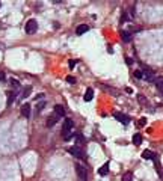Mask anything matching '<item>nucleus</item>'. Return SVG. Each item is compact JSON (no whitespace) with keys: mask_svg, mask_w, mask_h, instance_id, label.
<instances>
[{"mask_svg":"<svg viewBox=\"0 0 163 181\" xmlns=\"http://www.w3.org/2000/svg\"><path fill=\"white\" fill-rule=\"evenodd\" d=\"M134 77H137V79H141V77H144L142 71H134Z\"/></svg>","mask_w":163,"mask_h":181,"instance_id":"23","label":"nucleus"},{"mask_svg":"<svg viewBox=\"0 0 163 181\" xmlns=\"http://www.w3.org/2000/svg\"><path fill=\"white\" fill-rule=\"evenodd\" d=\"M146 124V118H141V121H139V125H145Z\"/></svg>","mask_w":163,"mask_h":181,"instance_id":"26","label":"nucleus"},{"mask_svg":"<svg viewBox=\"0 0 163 181\" xmlns=\"http://www.w3.org/2000/svg\"><path fill=\"white\" fill-rule=\"evenodd\" d=\"M122 181H133V174L131 172H125L122 175Z\"/></svg>","mask_w":163,"mask_h":181,"instance_id":"19","label":"nucleus"},{"mask_svg":"<svg viewBox=\"0 0 163 181\" xmlns=\"http://www.w3.org/2000/svg\"><path fill=\"white\" fill-rule=\"evenodd\" d=\"M74 169H76L79 181H86L88 180V167H85L82 163H76L74 164Z\"/></svg>","mask_w":163,"mask_h":181,"instance_id":"2","label":"nucleus"},{"mask_svg":"<svg viewBox=\"0 0 163 181\" xmlns=\"http://www.w3.org/2000/svg\"><path fill=\"white\" fill-rule=\"evenodd\" d=\"M74 65H76V62H74V60H70V67H71V68H73V67H74Z\"/></svg>","mask_w":163,"mask_h":181,"instance_id":"27","label":"nucleus"},{"mask_svg":"<svg viewBox=\"0 0 163 181\" xmlns=\"http://www.w3.org/2000/svg\"><path fill=\"white\" fill-rule=\"evenodd\" d=\"M20 110H21V115L24 116V118H29V116H30V106H29V103H27V104H23Z\"/></svg>","mask_w":163,"mask_h":181,"instance_id":"8","label":"nucleus"},{"mask_svg":"<svg viewBox=\"0 0 163 181\" xmlns=\"http://www.w3.org/2000/svg\"><path fill=\"white\" fill-rule=\"evenodd\" d=\"M73 131H74V121L70 119V118H67L64 121V127H62V136H64V139L65 140H70L73 137V134H74Z\"/></svg>","mask_w":163,"mask_h":181,"instance_id":"1","label":"nucleus"},{"mask_svg":"<svg viewBox=\"0 0 163 181\" xmlns=\"http://www.w3.org/2000/svg\"><path fill=\"white\" fill-rule=\"evenodd\" d=\"M56 122H57V116H56V115H53V116L50 115L48 119H47V127H53Z\"/></svg>","mask_w":163,"mask_h":181,"instance_id":"14","label":"nucleus"},{"mask_svg":"<svg viewBox=\"0 0 163 181\" xmlns=\"http://www.w3.org/2000/svg\"><path fill=\"white\" fill-rule=\"evenodd\" d=\"M88 30H89V26H88V24H80L79 27H77V30H76V33H77V35H83V33H86Z\"/></svg>","mask_w":163,"mask_h":181,"instance_id":"11","label":"nucleus"},{"mask_svg":"<svg viewBox=\"0 0 163 181\" xmlns=\"http://www.w3.org/2000/svg\"><path fill=\"white\" fill-rule=\"evenodd\" d=\"M156 86H157V89L160 90V94L163 95V77H160V79H156Z\"/></svg>","mask_w":163,"mask_h":181,"instance_id":"16","label":"nucleus"},{"mask_svg":"<svg viewBox=\"0 0 163 181\" xmlns=\"http://www.w3.org/2000/svg\"><path fill=\"white\" fill-rule=\"evenodd\" d=\"M30 92H32V86H26V88H24V89H23V94H21V98H27Z\"/></svg>","mask_w":163,"mask_h":181,"instance_id":"18","label":"nucleus"},{"mask_svg":"<svg viewBox=\"0 0 163 181\" xmlns=\"http://www.w3.org/2000/svg\"><path fill=\"white\" fill-rule=\"evenodd\" d=\"M5 79H6L5 73H2V71H0V82H5Z\"/></svg>","mask_w":163,"mask_h":181,"instance_id":"25","label":"nucleus"},{"mask_svg":"<svg viewBox=\"0 0 163 181\" xmlns=\"http://www.w3.org/2000/svg\"><path fill=\"white\" fill-rule=\"evenodd\" d=\"M36 29H38V23H36V20H33V18L29 20L26 23V27H24V30H26L27 35H33L36 32Z\"/></svg>","mask_w":163,"mask_h":181,"instance_id":"4","label":"nucleus"},{"mask_svg":"<svg viewBox=\"0 0 163 181\" xmlns=\"http://www.w3.org/2000/svg\"><path fill=\"white\" fill-rule=\"evenodd\" d=\"M68 152H70V154H73L74 157L80 159V160H85V159H86V154H85L83 148H79V147H71V148H68Z\"/></svg>","mask_w":163,"mask_h":181,"instance_id":"3","label":"nucleus"},{"mask_svg":"<svg viewBox=\"0 0 163 181\" xmlns=\"http://www.w3.org/2000/svg\"><path fill=\"white\" fill-rule=\"evenodd\" d=\"M115 118H116L121 124H124V125H127V124L130 122V116L124 115V113H119V112H116V113H115Z\"/></svg>","mask_w":163,"mask_h":181,"instance_id":"5","label":"nucleus"},{"mask_svg":"<svg viewBox=\"0 0 163 181\" xmlns=\"http://www.w3.org/2000/svg\"><path fill=\"white\" fill-rule=\"evenodd\" d=\"M44 107H45V101H41V103H38V106H36V110L41 112Z\"/></svg>","mask_w":163,"mask_h":181,"instance_id":"21","label":"nucleus"},{"mask_svg":"<svg viewBox=\"0 0 163 181\" xmlns=\"http://www.w3.org/2000/svg\"><path fill=\"white\" fill-rule=\"evenodd\" d=\"M142 159H145V160H154V159H156V154H154L153 151L145 149V151L142 152Z\"/></svg>","mask_w":163,"mask_h":181,"instance_id":"9","label":"nucleus"},{"mask_svg":"<svg viewBox=\"0 0 163 181\" xmlns=\"http://www.w3.org/2000/svg\"><path fill=\"white\" fill-rule=\"evenodd\" d=\"M92 98H94V89H92V88H89V89H88L86 92H85L83 100H85V101H91Z\"/></svg>","mask_w":163,"mask_h":181,"instance_id":"12","label":"nucleus"},{"mask_svg":"<svg viewBox=\"0 0 163 181\" xmlns=\"http://www.w3.org/2000/svg\"><path fill=\"white\" fill-rule=\"evenodd\" d=\"M8 101H6V104L8 106H12V103H14V100H15V92H12V90H8Z\"/></svg>","mask_w":163,"mask_h":181,"instance_id":"13","label":"nucleus"},{"mask_svg":"<svg viewBox=\"0 0 163 181\" xmlns=\"http://www.w3.org/2000/svg\"><path fill=\"white\" fill-rule=\"evenodd\" d=\"M55 115L57 116V118H64L65 116V107L60 106V104H56L55 106Z\"/></svg>","mask_w":163,"mask_h":181,"instance_id":"7","label":"nucleus"},{"mask_svg":"<svg viewBox=\"0 0 163 181\" xmlns=\"http://www.w3.org/2000/svg\"><path fill=\"white\" fill-rule=\"evenodd\" d=\"M121 36H122V41H124V42H130L131 38H133V36H131V32H122Z\"/></svg>","mask_w":163,"mask_h":181,"instance_id":"15","label":"nucleus"},{"mask_svg":"<svg viewBox=\"0 0 163 181\" xmlns=\"http://www.w3.org/2000/svg\"><path fill=\"white\" fill-rule=\"evenodd\" d=\"M133 144H134V145H141V144H142V136H141L139 133H136V134L133 136Z\"/></svg>","mask_w":163,"mask_h":181,"instance_id":"17","label":"nucleus"},{"mask_svg":"<svg viewBox=\"0 0 163 181\" xmlns=\"http://www.w3.org/2000/svg\"><path fill=\"white\" fill-rule=\"evenodd\" d=\"M67 82H68V83H71V85H74V83H76V77L68 75V77H67Z\"/></svg>","mask_w":163,"mask_h":181,"instance_id":"22","label":"nucleus"},{"mask_svg":"<svg viewBox=\"0 0 163 181\" xmlns=\"http://www.w3.org/2000/svg\"><path fill=\"white\" fill-rule=\"evenodd\" d=\"M107 174H109V163H104V164L98 169V175L104 177V175H107Z\"/></svg>","mask_w":163,"mask_h":181,"instance_id":"10","label":"nucleus"},{"mask_svg":"<svg viewBox=\"0 0 163 181\" xmlns=\"http://www.w3.org/2000/svg\"><path fill=\"white\" fill-rule=\"evenodd\" d=\"M74 139H76V147L82 148L85 144H86V140H85V136L82 133H77V134H74Z\"/></svg>","mask_w":163,"mask_h":181,"instance_id":"6","label":"nucleus"},{"mask_svg":"<svg viewBox=\"0 0 163 181\" xmlns=\"http://www.w3.org/2000/svg\"><path fill=\"white\" fill-rule=\"evenodd\" d=\"M137 98H139V101L142 103V104H145V103H146V100H145V97H144V95H139Z\"/></svg>","mask_w":163,"mask_h":181,"instance_id":"24","label":"nucleus"},{"mask_svg":"<svg viewBox=\"0 0 163 181\" xmlns=\"http://www.w3.org/2000/svg\"><path fill=\"white\" fill-rule=\"evenodd\" d=\"M0 6H2V2H0Z\"/></svg>","mask_w":163,"mask_h":181,"instance_id":"28","label":"nucleus"},{"mask_svg":"<svg viewBox=\"0 0 163 181\" xmlns=\"http://www.w3.org/2000/svg\"><path fill=\"white\" fill-rule=\"evenodd\" d=\"M11 86H12V88H15V89H18V88H20L18 80H15V79H11Z\"/></svg>","mask_w":163,"mask_h":181,"instance_id":"20","label":"nucleus"}]
</instances>
